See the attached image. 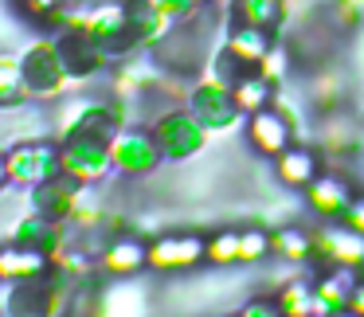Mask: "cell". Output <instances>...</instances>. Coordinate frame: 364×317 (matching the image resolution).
Masks as SVG:
<instances>
[{"instance_id":"d6986e66","label":"cell","mask_w":364,"mask_h":317,"mask_svg":"<svg viewBox=\"0 0 364 317\" xmlns=\"http://www.w3.org/2000/svg\"><path fill=\"white\" fill-rule=\"evenodd\" d=\"M274 176L286 184V188L306 192L309 184L321 176V153L309 149V145H290L286 153L274 157Z\"/></svg>"},{"instance_id":"8fae6325","label":"cell","mask_w":364,"mask_h":317,"mask_svg":"<svg viewBox=\"0 0 364 317\" xmlns=\"http://www.w3.org/2000/svg\"><path fill=\"white\" fill-rule=\"evenodd\" d=\"M82 192H87V184L63 173V176H55V181H43V184H36V188H28V204H32V212L48 215V220L75 223Z\"/></svg>"},{"instance_id":"6da1fadb","label":"cell","mask_w":364,"mask_h":317,"mask_svg":"<svg viewBox=\"0 0 364 317\" xmlns=\"http://www.w3.org/2000/svg\"><path fill=\"white\" fill-rule=\"evenodd\" d=\"M20 75H24L28 98H36V102H51V98L67 95V87L75 82L63 55H59V48H55V36L51 40H36L32 48H24Z\"/></svg>"},{"instance_id":"4316f807","label":"cell","mask_w":364,"mask_h":317,"mask_svg":"<svg viewBox=\"0 0 364 317\" xmlns=\"http://www.w3.org/2000/svg\"><path fill=\"white\" fill-rule=\"evenodd\" d=\"M278 301H282L286 317H321V309H317V290H314L309 278H294V282H286L282 294H278Z\"/></svg>"},{"instance_id":"d590c367","label":"cell","mask_w":364,"mask_h":317,"mask_svg":"<svg viewBox=\"0 0 364 317\" xmlns=\"http://www.w3.org/2000/svg\"><path fill=\"white\" fill-rule=\"evenodd\" d=\"M341 223H348L353 231H360V235H364V196L353 200V208H348V215H345Z\"/></svg>"},{"instance_id":"60d3db41","label":"cell","mask_w":364,"mask_h":317,"mask_svg":"<svg viewBox=\"0 0 364 317\" xmlns=\"http://www.w3.org/2000/svg\"><path fill=\"white\" fill-rule=\"evenodd\" d=\"M9 317H32V313H9Z\"/></svg>"},{"instance_id":"277c9868","label":"cell","mask_w":364,"mask_h":317,"mask_svg":"<svg viewBox=\"0 0 364 317\" xmlns=\"http://www.w3.org/2000/svg\"><path fill=\"white\" fill-rule=\"evenodd\" d=\"M204 55H208V24L200 12L184 24L168 28V36L153 48V59L161 67H168V75H196Z\"/></svg>"},{"instance_id":"2e32d148","label":"cell","mask_w":364,"mask_h":317,"mask_svg":"<svg viewBox=\"0 0 364 317\" xmlns=\"http://www.w3.org/2000/svg\"><path fill=\"white\" fill-rule=\"evenodd\" d=\"M145 267H149V243L137 239L134 231H129V235H118V239H106V247L98 251V270L118 278V282L141 274Z\"/></svg>"},{"instance_id":"cb8c5ba5","label":"cell","mask_w":364,"mask_h":317,"mask_svg":"<svg viewBox=\"0 0 364 317\" xmlns=\"http://www.w3.org/2000/svg\"><path fill=\"white\" fill-rule=\"evenodd\" d=\"M274 254L294 267H306V262L317 259V243H314V231H301V227H278L274 235Z\"/></svg>"},{"instance_id":"603a6c76","label":"cell","mask_w":364,"mask_h":317,"mask_svg":"<svg viewBox=\"0 0 364 317\" xmlns=\"http://www.w3.org/2000/svg\"><path fill=\"white\" fill-rule=\"evenodd\" d=\"M228 43L231 51H239V55L247 59V63L259 67L262 59L274 51V32H267V28H251V24H231L228 28Z\"/></svg>"},{"instance_id":"5b68a950","label":"cell","mask_w":364,"mask_h":317,"mask_svg":"<svg viewBox=\"0 0 364 317\" xmlns=\"http://www.w3.org/2000/svg\"><path fill=\"white\" fill-rule=\"evenodd\" d=\"M55 48H59V55H63V63H67V71H71L75 82L95 79V75H102L106 63H110L102 43L82 28V12H71V20L55 32Z\"/></svg>"},{"instance_id":"4dcf8cb0","label":"cell","mask_w":364,"mask_h":317,"mask_svg":"<svg viewBox=\"0 0 364 317\" xmlns=\"http://www.w3.org/2000/svg\"><path fill=\"white\" fill-rule=\"evenodd\" d=\"M239 262H262L267 254H274V239H270V231H239Z\"/></svg>"},{"instance_id":"7c38bea8","label":"cell","mask_w":364,"mask_h":317,"mask_svg":"<svg viewBox=\"0 0 364 317\" xmlns=\"http://www.w3.org/2000/svg\"><path fill=\"white\" fill-rule=\"evenodd\" d=\"M247 141L259 157H270L274 161L278 153H286L294 145V122L286 118L278 106H267L259 114H247V126H243Z\"/></svg>"},{"instance_id":"f35d334b","label":"cell","mask_w":364,"mask_h":317,"mask_svg":"<svg viewBox=\"0 0 364 317\" xmlns=\"http://www.w3.org/2000/svg\"><path fill=\"white\" fill-rule=\"evenodd\" d=\"M333 317H360V313H353V309H341V313H333Z\"/></svg>"},{"instance_id":"8992f818","label":"cell","mask_w":364,"mask_h":317,"mask_svg":"<svg viewBox=\"0 0 364 317\" xmlns=\"http://www.w3.org/2000/svg\"><path fill=\"white\" fill-rule=\"evenodd\" d=\"M110 157H114V173L126 176V181H145L161 168L165 153H161L153 129L141 126H122V134L110 141Z\"/></svg>"},{"instance_id":"9c48e42d","label":"cell","mask_w":364,"mask_h":317,"mask_svg":"<svg viewBox=\"0 0 364 317\" xmlns=\"http://www.w3.org/2000/svg\"><path fill=\"white\" fill-rule=\"evenodd\" d=\"M122 126H129V106L118 102V98H95V102H79L71 114H67V134H79V137H98V141H114L122 134Z\"/></svg>"},{"instance_id":"5bb4252c","label":"cell","mask_w":364,"mask_h":317,"mask_svg":"<svg viewBox=\"0 0 364 317\" xmlns=\"http://www.w3.org/2000/svg\"><path fill=\"white\" fill-rule=\"evenodd\" d=\"M317 243V259L329 267H348V270H364V235L353 231L348 223H325L321 231H314Z\"/></svg>"},{"instance_id":"1f68e13d","label":"cell","mask_w":364,"mask_h":317,"mask_svg":"<svg viewBox=\"0 0 364 317\" xmlns=\"http://www.w3.org/2000/svg\"><path fill=\"white\" fill-rule=\"evenodd\" d=\"M239 231H215L212 239H208V262H215V267H231V262H239Z\"/></svg>"},{"instance_id":"836d02e7","label":"cell","mask_w":364,"mask_h":317,"mask_svg":"<svg viewBox=\"0 0 364 317\" xmlns=\"http://www.w3.org/2000/svg\"><path fill=\"white\" fill-rule=\"evenodd\" d=\"M239 313H243V317H286L282 313V301H278V298H251L243 309H239Z\"/></svg>"},{"instance_id":"7402d4cb","label":"cell","mask_w":364,"mask_h":317,"mask_svg":"<svg viewBox=\"0 0 364 317\" xmlns=\"http://www.w3.org/2000/svg\"><path fill=\"white\" fill-rule=\"evenodd\" d=\"M228 20L231 24H251V28L278 32L286 20V0H231Z\"/></svg>"},{"instance_id":"3957f363","label":"cell","mask_w":364,"mask_h":317,"mask_svg":"<svg viewBox=\"0 0 364 317\" xmlns=\"http://www.w3.org/2000/svg\"><path fill=\"white\" fill-rule=\"evenodd\" d=\"M184 106L196 114L208 134H228V129H235L239 118H243V110H239V102H235V90H231L228 82H220L215 75H204V79L192 82Z\"/></svg>"},{"instance_id":"8d00e7d4","label":"cell","mask_w":364,"mask_h":317,"mask_svg":"<svg viewBox=\"0 0 364 317\" xmlns=\"http://www.w3.org/2000/svg\"><path fill=\"white\" fill-rule=\"evenodd\" d=\"M348 309H353V313H360V317H364V278H360V282H356L353 298H348Z\"/></svg>"},{"instance_id":"83f0119b","label":"cell","mask_w":364,"mask_h":317,"mask_svg":"<svg viewBox=\"0 0 364 317\" xmlns=\"http://www.w3.org/2000/svg\"><path fill=\"white\" fill-rule=\"evenodd\" d=\"M28 102V87L20 75V55H0V110H16Z\"/></svg>"},{"instance_id":"e575fe53","label":"cell","mask_w":364,"mask_h":317,"mask_svg":"<svg viewBox=\"0 0 364 317\" xmlns=\"http://www.w3.org/2000/svg\"><path fill=\"white\" fill-rule=\"evenodd\" d=\"M259 71H262V75H267V79L278 87V82L286 79V51H278V48H274V51H270V55L259 63Z\"/></svg>"},{"instance_id":"44dd1931","label":"cell","mask_w":364,"mask_h":317,"mask_svg":"<svg viewBox=\"0 0 364 317\" xmlns=\"http://www.w3.org/2000/svg\"><path fill=\"white\" fill-rule=\"evenodd\" d=\"M321 153L329 165H345V161H356V153H360V134H356V126L348 118H325L321 122Z\"/></svg>"},{"instance_id":"9a60e30c","label":"cell","mask_w":364,"mask_h":317,"mask_svg":"<svg viewBox=\"0 0 364 317\" xmlns=\"http://www.w3.org/2000/svg\"><path fill=\"white\" fill-rule=\"evenodd\" d=\"M9 243L32 247V251L48 254V259L55 262L59 254H63L67 247H71V239H67V223H59V220H48V215H40V212H28L24 220H20L16 227H12Z\"/></svg>"},{"instance_id":"484cf974","label":"cell","mask_w":364,"mask_h":317,"mask_svg":"<svg viewBox=\"0 0 364 317\" xmlns=\"http://www.w3.org/2000/svg\"><path fill=\"white\" fill-rule=\"evenodd\" d=\"M255 71H259V67L247 63V59L239 55V51H231L228 43H223V48H215L212 55H208V75H215V79L228 82V87H239V82H243L247 75H255Z\"/></svg>"},{"instance_id":"30bf717a","label":"cell","mask_w":364,"mask_h":317,"mask_svg":"<svg viewBox=\"0 0 364 317\" xmlns=\"http://www.w3.org/2000/svg\"><path fill=\"white\" fill-rule=\"evenodd\" d=\"M82 28L102 43V51L110 59L129 55L137 51L134 43V28H129V9L126 0H106V4H95L90 12H82Z\"/></svg>"},{"instance_id":"ffe728a7","label":"cell","mask_w":364,"mask_h":317,"mask_svg":"<svg viewBox=\"0 0 364 317\" xmlns=\"http://www.w3.org/2000/svg\"><path fill=\"white\" fill-rule=\"evenodd\" d=\"M360 270H348V267H329V274H321L314 282L317 290V309H321V317H333L341 313V309H348V298H353L356 282H360Z\"/></svg>"},{"instance_id":"74e56055","label":"cell","mask_w":364,"mask_h":317,"mask_svg":"<svg viewBox=\"0 0 364 317\" xmlns=\"http://www.w3.org/2000/svg\"><path fill=\"white\" fill-rule=\"evenodd\" d=\"M12 184V173H9V149H0V192Z\"/></svg>"},{"instance_id":"f546056e","label":"cell","mask_w":364,"mask_h":317,"mask_svg":"<svg viewBox=\"0 0 364 317\" xmlns=\"http://www.w3.org/2000/svg\"><path fill=\"white\" fill-rule=\"evenodd\" d=\"M110 95L118 98V102H126L129 106V98H141V90L145 87H153L149 79H145L141 71H137V63H126V67H118V71H114V79H110Z\"/></svg>"},{"instance_id":"4fadbf2b","label":"cell","mask_w":364,"mask_h":317,"mask_svg":"<svg viewBox=\"0 0 364 317\" xmlns=\"http://www.w3.org/2000/svg\"><path fill=\"white\" fill-rule=\"evenodd\" d=\"M204 259H208V239L188 235V231H181V235H157L149 243V270H161V274H168V270H192Z\"/></svg>"},{"instance_id":"ac0fdd59","label":"cell","mask_w":364,"mask_h":317,"mask_svg":"<svg viewBox=\"0 0 364 317\" xmlns=\"http://www.w3.org/2000/svg\"><path fill=\"white\" fill-rule=\"evenodd\" d=\"M55 270V262L48 254L32 251V247H20V243H4L0 247V282L4 286H16L28 282V278H43Z\"/></svg>"},{"instance_id":"52a82bcc","label":"cell","mask_w":364,"mask_h":317,"mask_svg":"<svg viewBox=\"0 0 364 317\" xmlns=\"http://www.w3.org/2000/svg\"><path fill=\"white\" fill-rule=\"evenodd\" d=\"M59 153H63V173L82 181L87 188L102 184L114 173V157H110V141H98V137H79L67 134L59 137Z\"/></svg>"},{"instance_id":"b9f144b4","label":"cell","mask_w":364,"mask_h":317,"mask_svg":"<svg viewBox=\"0 0 364 317\" xmlns=\"http://www.w3.org/2000/svg\"><path fill=\"white\" fill-rule=\"evenodd\" d=\"M228 317H243V313H228Z\"/></svg>"},{"instance_id":"d6a6232c","label":"cell","mask_w":364,"mask_h":317,"mask_svg":"<svg viewBox=\"0 0 364 317\" xmlns=\"http://www.w3.org/2000/svg\"><path fill=\"white\" fill-rule=\"evenodd\" d=\"M16 4H20V12H24V16L43 20V24H51V20H55L63 9H71L67 0H16Z\"/></svg>"},{"instance_id":"ab89813d","label":"cell","mask_w":364,"mask_h":317,"mask_svg":"<svg viewBox=\"0 0 364 317\" xmlns=\"http://www.w3.org/2000/svg\"><path fill=\"white\" fill-rule=\"evenodd\" d=\"M192 4H200V9H208V4H212V0H192Z\"/></svg>"},{"instance_id":"e0dca14e","label":"cell","mask_w":364,"mask_h":317,"mask_svg":"<svg viewBox=\"0 0 364 317\" xmlns=\"http://www.w3.org/2000/svg\"><path fill=\"white\" fill-rule=\"evenodd\" d=\"M353 188H348L345 176L337 173H321L314 184L306 188V204L314 208L317 215H321L325 223H341L348 215V208H353Z\"/></svg>"},{"instance_id":"f1b7e54d","label":"cell","mask_w":364,"mask_h":317,"mask_svg":"<svg viewBox=\"0 0 364 317\" xmlns=\"http://www.w3.org/2000/svg\"><path fill=\"white\" fill-rule=\"evenodd\" d=\"M309 102H314V110L321 118H333L341 110V102H345V87H341L337 75H314V82H309Z\"/></svg>"},{"instance_id":"7a4b0ae2","label":"cell","mask_w":364,"mask_h":317,"mask_svg":"<svg viewBox=\"0 0 364 317\" xmlns=\"http://www.w3.org/2000/svg\"><path fill=\"white\" fill-rule=\"evenodd\" d=\"M149 129L157 137L165 161H192L200 149H208V129L200 126V118L188 106H165V110H157Z\"/></svg>"},{"instance_id":"d4e9b609","label":"cell","mask_w":364,"mask_h":317,"mask_svg":"<svg viewBox=\"0 0 364 317\" xmlns=\"http://www.w3.org/2000/svg\"><path fill=\"white\" fill-rule=\"evenodd\" d=\"M235 90V102H239V110H243V118L247 114H259V110H267L270 102H274V82L267 79L262 71H255V75H247L239 87H231Z\"/></svg>"},{"instance_id":"ba28073f","label":"cell","mask_w":364,"mask_h":317,"mask_svg":"<svg viewBox=\"0 0 364 317\" xmlns=\"http://www.w3.org/2000/svg\"><path fill=\"white\" fill-rule=\"evenodd\" d=\"M9 173L12 184L20 188H36L43 181H55L63 176V153L59 141H20L9 149Z\"/></svg>"}]
</instances>
